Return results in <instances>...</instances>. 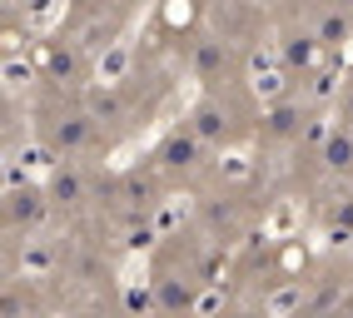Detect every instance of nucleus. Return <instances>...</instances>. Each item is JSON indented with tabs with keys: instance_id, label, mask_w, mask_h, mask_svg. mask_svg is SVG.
<instances>
[{
	"instance_id": "1",
	"label": "nucleus",
	"mask_w": 353,
	"mask_h": 318,
	"mask_svg": "<svg viewBox=\"0 0 353 318\" xmlns=\"http://www.w3.org/2000/svg\"><path fill=\"white\" fill-rule=\"evenodd\" d=\"M35 145L55 165L60 159H95L100 149H110L100 125L90 120L85 100L80 95H55V89H40L35 95Z\"/></svg>"
},
{
	"instance_id": "2",
	"label": "nucleus",
	"mask_w": 353,
	"mask_h": 318,
	"mask_svg": "<svg viewBox=\"0 0 353 318\" xmlns=\"http://www.w3.org/2000/svg\"><path fill=\"white\" fill-rule=\"evenodd\" d=\"M259 209H264V189L254 184H239V179H214L204 194H194V219L190 229L214 244V248H229V244H244L259 224Z\"/></svg>"
},
{
	"instance_id": "3",
	"label": "nucleus",
	"mask_w": 353,
	"mask_h": 318,
	"mask_svg": "<svg viewBox=\"0 0 353 318\" xmlns=\"http://www.w3.org/2000/svg\"><path fill=\"white\" fill-rule=\"evenodd\" d=\"M259 109H264V105L254 100L249 85H229V89H199L184 120H190V129L214 154H224V149H239V145L254 140Z\"/></svg>"
},
{
	"instance_id": "4",
	"label": "nucleus",
	"mask_w": 353,
	"mask_h": 318,
	"mask_svg": "<svg viewBox=\"0 0 353 318\" xmlns=\"http://www.w3.org/2000/svg\"><path fill=\"white\" fill-rule=\"evenodd\" d=\"M105 189H110V169H100L95 159H60V165H50V174H45L50 209H55L60 224H70V229L100 224Z\"/></svg>"
},
{
	"instance_id": "5",
	"label": "nucleus",
	"mask_w": 353,
	"mask_h": 318,
	"mask_svg": "<svg viewBox=\"0 0 353 318\" xmlns=\"http://www.w3.org/2000/svg\"><path fill=\"white\" fill-rule=\"evenodd\" d=\"M150 165L159 169V179L170 189H190V194H204L219 179V159L190 129V120H179V125H170V129L159 134L154 149H150Z\"/></svg>"
},
{
	"instance_id": "6",
	"label": "nucleus",
	"mask_w": 353,
	"mask_h": 318,
	"mask_svg": "<svg viewBox=\"0 0 353 318\" xmlns=\"http://www.w3.org/2000/svg\"><path fill=\"white\" fill-rule=\"evenodd\" d=\"M314 115L319 105H309L303 95H294V89H279L274 100H264V109H259V129H254V145L259 149H303L314 140Z\"/></svg>"
},
{
	"instance_id": "7",
	"label": "nucleus",
	"mask_w": 353,
	"mask_h": 318,
	"mask_svg": "<svg viewBox=\"0 0 353 318\" xmlns=\"http://www.w3.org/2000/svg\"><path fill=\"white\" fill-rule=\"evenodd\" d=\"M190 75L199 89H229V85H249V50H239L234 40H224L219 30H199L190 40Z\"/></svg>"
},
{
	"instance_id": "8",
	"label": "nucleus",
	"mask_w": 353,
	"mask_h": 318,
	"mask_svg": "<svg viewBox=\"0 0 353 318\" xmlns=\"http://www.w3.org/2000/svg\"><path fill=\"white\" fill-rule=\"evenodd\" d=\"M55 219L50 194H45V179H10L6 199H0V229H6V248L35 244L40 229Z\"/></svg>"
},
{
	"instance_id": "9",
	"label": "nucleus",
	"mask_w": 353,
	"mask_h": 318,
	"mask_svg": "<svg viewBox=\"0 0 353 318\" xmlns=\"http://www.w3.org/2000/svg\"><path fill=\"white\" fill-rule=\"evenodd\" d=\"M274 60H279V70H284L289 80H314L323 70V60H328L319 50L314 30L299 20L294 6H284V10L274 15Z\"/></svg>"
},
{
	"instance_id": "10",
	"label": "nucleus",
	"mask_w": 353,
	"mask_h": 318,
	"mask_svg": "<svg viewBox=\"0 0 353 318\" xmlns=\"http://www.w3.org/2000/svg\"><path fill=\"white\" fill-rule=\"evenodd\" d=\"M85 109H90V120H95L100 125V134H105V140L114 145V140H120V134L125 129H134L139 125V115H145V100H139L134 95V89L130 85H120V80H114V85H90L85 89Z\"/></svg>"
},
{
	"instance_id": "11",
	"label": "nucleus",
	"mask_w": 353,
	"mask_h": 318,
	"mask_svg": "<svg viewBox=\"0 0 353 318\" xmlns=\"http://www.w3.org/2000/svg\"><path fill=\"white\" fill-rule=\"evenodd\" d=\"M90 70H95V55L85 50L80 40H55L40 60V89H55V95H85L90 89Z\"/></svg>"
},
{
	"instance_id": "12",
	"label": "nucleus",
	"mask_w": 353,
	"mask_h": 318,
	"mask_svg": "<svg viewBox=\"0 0 353 318\" xmlns=\"http://www.w3.org/2000/svg\"><path fill=\"white\" fill-rule=\"evenodd\" d=\"M294 10H299L303 25L314 30V40H319L323 55H343L348 45H353V15L328 10V6H319V0H294Z\"/></svg>"
},
{
	"instance_id": "13",
	"label": "nucleus",
	"mask_w": 353,
	"mask_h": 318,
	"mask_svg": "<svg viewBox=\"0 0 353 318\" xmlns=\"http://www.w3.org/2000/svg\"><path fill=\"white\" fill-rule=\"evenodd\" d=\"M0 318H50V308H45V288H40L35 274H6Z\"/></svg>"
},
{
	"instance_id": "14",
	"label": "nucleus",
	"mask_w": 353,
	"mask_h": 318,
	"mask_svg": "<svg viewBox=\"0 0 353 318\" xmlns=\"http://www.w3.org/2000/svg\"><path fill=\"white\" fill-rule=\"evenodd\" d=\"M319 229L328 239H353V184H334L319 194Z\"/></svg>"
},
{
	"instance_id": "15",
	"label": "nucleus",
	"mask_w": 353,
	"mask_h": 318,
	"mask_svg": "<svg viewBox=\"0 0 353 318\" xmlns=\"http://www.w3.org/2000/svg\"><path fill=\"white\" fill-rule=\"evenodd\" d=\"M214 318H269L264 299H244V293H229V299L214 308Z\"/></svg>"
},
{
	"instance_id": "16",
	"label": "nucleus",
	"mask_w": 353,
	"mask_h": 318,
	"mask_svg": "<svg viewBox=\"0 0 353 318\" xmlns=\"http://www.w3.org/2000/svg\"><path fill=\"white\" fill-rule=\"evenodd\" d=\"M334 125L353 134V75L339 85V95H334Z\"/></svg>"
},
{
	"instance_id": "17",
	"label": "nucleus",
	"mask_w": 353,
	"mask_h": 318,
	"mask_svg": "<svg viewBox=\"0 0 353 318\" xmlns=\"http://www.w3.org/2000/svg\"><path fill=\"white\" fill-rule=\"evenodd\" d=\"M319 6H328V10H343V15H353V0H319Z\"/></svg>"
}]
</instances>
